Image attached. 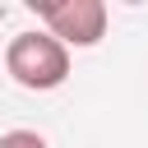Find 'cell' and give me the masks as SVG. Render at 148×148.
Wrapping results in <instances>:
<instances>
[{"mask_svg": "<svg viewBox=\"0 0 148 148\" xmlns=\"http://www.w3.org/2000/svg\"><path fill=\"white\" fill-rule=\"evenodd\" d=\"M0 148H46V139L37 130H9V134H0Z\"/></svg>", "mask_w": 148, "mask_h": 148, "instance_id": "3", "label": "cell"}, {"mask_svg": "<svg viewBox=\"0 0 148 148\" xmlns=\"http://www.w3.org/2000/svg\"><path fill=\"white\" fill-rule=\"evenodd\" d=\"M46 32L65 46H97L106 37V5L102 0H32Z\"/></svg>", "mask_w": 148, "mask_h": 148, "instance_id": "2", "label": "cell"}, {"mask_svg": "<svg viewBox=\"0 0 148 148\" xmlns=\"http://www.w3.org/2000/svg\"><path fill=\"white\" fill-rule=\"evenodd\" d=\"M5 74L28 92H51L69 79V46L51 32H18L5 46Z\"/></svg>", "mask_w": 148, "mask_h": 148, "instance_id": "1", "label": "cell"}]
</instances>
